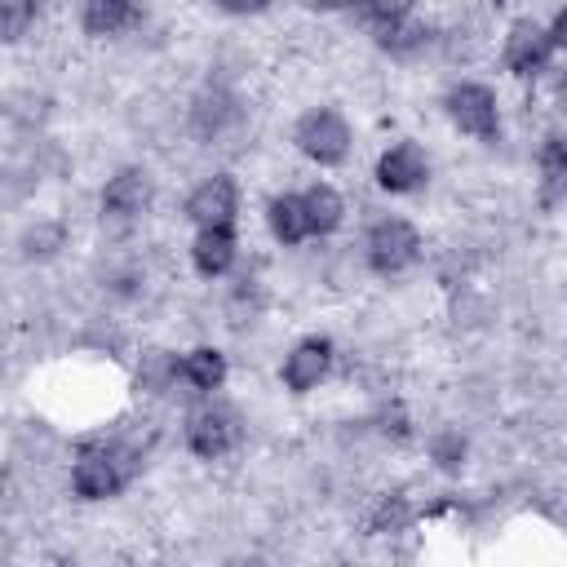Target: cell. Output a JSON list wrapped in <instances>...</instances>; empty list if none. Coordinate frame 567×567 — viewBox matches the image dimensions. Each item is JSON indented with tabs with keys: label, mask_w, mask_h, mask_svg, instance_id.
<instances>
[{
	"label": "cell",
	"mask_w": 567,
	"mask_h": 567,
	"mask_svg": "<svg viewBox=\"0 0 567 567\" xmlns=\"http://www.w3.org/2000/svg\"><path fill=\"white\" fill-rule=\"evenodd\" d=\"M292 146L319 164V168H337L350 159V146H354V133H350V120L337 111V106H310L301 111V120L292 124Z\"/></svg>",
	"instance_id": "6da1fadb"
},
{
	"label": "cell",
	"mask_w": 567,
	"mask_h": 567,
	"mask_svg": "<svg viewBox=\"0 0 567 567\" xmlns=\"http://www.w3.org/2000/svg\"><path fill=\"white\" fill-rule=\"evenodd\" d=\"M137 474V456L128 447H84L80 461L71 465V487L80 501H111L115 492L128 487V478Z\"/></svg>",
	"instance_id": "7a4b0ae2"
},
{
	"label": "cell",
	"mask_w": 567,
	"mask_h": 567,
	"mask_svg": "<svg viewBox=\"0 0 567 567\" xmlns=\"http://www.w3.org/2000/svg\"><path fill=\"white\" fill-rule=\"evenodd\" d=\"M363 257H368L372 275L394 279V275H403V270L416 266L421 235H416V226L408 217H381V221H372V230L363 239Z\"/></svg>",
	"instance_id": "3957f363"
},
{
	"label": "cell",
	"mask_w": 567,
	"mask_h": 567,
	"mask_svg": "<svg viewBox=\"0 0 567 567\" xmlns=\"http://www.w3.org/2000/svg\"><path fill=\"white\" fill-rule=\"evenodd\" d=\"M443 111L452 120V128H461L465 137L474 142H496L501 137V106H496V93L478 80H461L447 89L443 97Z\"/></svg>",
	"instance_id": "277c9868"
},
{
	"label": "cell",
	"mask_w": 567,
	"mask_h": 567,
	"mask_svg": "<svg viewBox=\"0 0 567 567\" xmlns=\"http://www.w3.org/2000/svg\"><path fill=\"white\" fill-rule=\"evenodd\" d=\"M359 22L377 40V49H385L394 58H408L421 44H430V27L408 4H368V9H359Z\"/></svg>",
	"instance_id": "5b68a950"
},
{
	"label": "cell",
	"mask_w": 567,
	"mask_h": 567,
	"mask_svg": "<svg viewBox=\"0 0 567 567\" xmlns=\"http://www.w3.org/2000/svg\"><path fill=\"white\" fill-rule=\"evenodd\" d=\"M235 213H239V186L230 173H213L204 177L190 199H186V217L195 221V230H235Z\"/></svg>",
	"instance_id": "8992f818"
},
{
	"label": "cell",
	"mask_w": 567,
	"mask_h": 567,
	"mask_svg": "<svg viewBox=\"0 0 567 567\" xmlns=\"http://www.w3.org/2000/svg\"><path fill=\"white\" fill-rule=\"evenodd\" d=\"M554 53H558V49L549 44L545 22H536V18H518V22L509 27V35H505L501 62H505V71H509V75L532 80V75H540V71L554 62Z\"/></svg>",
	"instance_id": "52a82bcc"
},
{
	"label": "cell",
	"mask_w": 567,
	"mask_h": 567,
	"mask_svg": "<svg viewBox=\"0 0 567 567\" xmlns=\"http://www.w3.org/2000/svg\"><path fill=\"white\" fill-rule=\"evenodd\" d=\"M377 186L390 190V195H416L425 182H430V159L416 142H394L377 155V168H372Z\"/></svg>",
	"instance_id": "ba28073f"
},
{
	"label": "cell",
	"mask_w": 567,
	"mask_h": 567,
	"mask_svg": "<svg viewBox=\"0 0 567 567\" xmlns=\"http://www.w3.org/2000/svg\"><path fill=\"white\" fill-rule=\"evenodd\" d=\"M239 443V416L230 408H199L186 416V447L199 461H221Z\"/></svg>",
	"instance_id": "9c48e42d"
},
{
	"label": "cell",
	"mask_w": 567,
	"mask_h": 567,
	"mask_svg": "<svg viewBox=\"0 0 567 567\" xmlns=\"http://www.w3.org/2000/svg\"><path fill=\"white\" fill-rule=\"evenodd\" d=\"M332 372V341L328 337H301L288 354H284V368H279V377H284V385L292 390V394H310V390H319V381Z\"/></svg>",
	"instance_id": "30bf717a"
},
{
	"label": "cell",
	"mask_w": 567,
	"mask_h": 567,
	"mask_svg": "<svg viewBox=\"0 0 567 567\" xmlns=\"http://www.w3.org/2000/svg\"><path fill=\"white\" fill-rule=\"evenodd\" d=\"M155 186H151V173L146 168H120L106 186H102V213L115 217V221H133L146 213Z\"/></svg>",
	"instance_id": "8fae6325"
},
{
	"label": "cell",
	"mask_w": 567,
	"mask_h": 567,
	"mask_svg": "<svg viewBox=\"0 0 567 567\" xmlns=\"http://www.w3.org/2000/svg\"><path fill=\"white\" fill-rule=\"evenodd\" d=\"M235 230H195L190 239V266L204 275V279H221L230 266H235Z\"/></svg>",
	"instance_id": "7c38bea8"
},
{
	"label": "cell",
	"mask_w": 567,
	"mask_h": 567,
	"mask_svg": "<svg viewBox=\"0 0 567 567\" xmlns=\"http://www.w3.org/2000/svg\"><path fill=\"white\" fill-rule=\"evenodd\" d=\"M177 381H186L195 394H213L226 385V354L217 346H195L177 359Z\"/></svg>",
	"instance_id": "4fadbf2b"
},
{
	"label": "cell",
	"mask_w": 567,
	"mask_h": 567,
	"mask_svg": "<svg viewBox=\"0 0 567 567\" xmlns=\"http://www.w3.org/2000/svg\"><path fill=\"white\" fill-rule=\"evenodd\" d=\"M235 120H239V106H235V97H230L226 89H204V93L195 97V106H190V128H195V137H204V142L221 137Z\"/></svg>",
	"instance_id": "5bb4252c"
},
{
	"label": "cell",
	"mask_w": 567,
	"mask_h": 567,
	"mask_svg": "<svg viewBox=\"0 0 567 567\" xmlns=\"http://www.w3.org/2000/svg\"><path fill=\"white\" fill-rule=\"evenodd\" d=\"M301 213H306V230L323 239L346 221V199L328 182H315V186L301 190Z\"/></svg>",
	"instance_id": "9a60e30c"
},
{
	"label": "cell",
	"mask_w": 567,
	"mask_h": 567,
	"mask_svg": "<svg viewBox=\"0 0 567 567\" xmlns=\"http://www.w3.org/2000/svg\"><path fill=\"white\" fill-rule=\"evenodd\" d=\"M133 22H142V9L128 0H89L80 9L84 35H124Z\"/></svg>",
	"instance_id": "2e32d148"
},
{
	"label": "cell",
	"mask_w": 567,
	"mask_h": 567,
	"mask_svg": "<svg viewBox=\"0 0 567 567\" xmlns=\"http://www.w3.org/2000/svg\"><path fill=\"white\" fill-rule=\"evenodd\" d=\"M266 226H270V235L284 244V248H297L301 239H310V230H306V213H301V195H275L270 204H266Z\"/></svg>",
	"instance_id": "e0dca14e"
},
{
	"label": "cell",
	"mask_w": 567,
	"mask_h": 567,
	"mask_svg": "<svg viewBox=\"0 0 567 567\" xmlns=\"http://www.w3.org/2000/svg\"><path fill=\"white\" fill-rule=\"evenodd\" d=\"M563 190H567V142L558 133H549L540 146V204L554 208L563 199Z\"/></svg>",
	"instance_id": "ac0fdd59"
},
{
	"label": "cell",
	"mask_w": 567,
	"mask_h": 567,
	"mask_svg": "<svg viewBox=\"0 0 567 567\" xmlns=\"http://www.w3.org/2000/svg\"><path fill=\"white\" fill-rule=\"evenodd\" d=\"M18 248H22V257H27V261H49V257H58V252L66 248V226H62V221L40 217L35 226H27V230H22Z\"/></svg>",
	"instance_id": "d6986e66"
},
{
	"label": "cell",
	"mask_w": 567,
	"mask_h": 567,
	"mask_svg": "<svg viewBox=\"0 0 567 567\" xmlns=\"http://www.w3.org/2000/svg\"><path fill=\"white\" fill-rule=\"evenodd\" d=\"M465 456H470V443L461 430H439L430 434V461L443 470V474H461L465 470Z\"/></svg>",
	"instance_id": "ffe728a7"
},
{
	"label": "cell",
	"mask_w": 567,
	"mask_h": 567,
	"mask_svg": "<svg viewBox=\"0 0 567 567\" xmlns=\"http://www.w3.org/2000/svg\"><path fill=\"white\" fill-rule=\"evenodd\" d=\"M408 523H412V505H408L403 496H385V501L372 509L368 532H377V536H394V532H403Z\"/></svg>",
	"instance_id": "44dd1931"
},
{
	"label": "cell",
	"mask_w": 567,
	"mask_h": 567,
	"mask_svg": "<svg viewBox=\"0 0 567 567\" xmlns=\"http://www.w3.org/2000/svg\"><path fill=\"white\" fill-rule=\"evenodd\" d=\"M31 22H35V4L31 0H0V40L4 44L22 40L31 31Z\"/></svg>",
	"instance_id": "7402d4cb"
}]
</instances>
